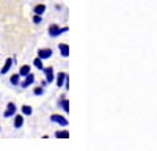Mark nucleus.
<instances>
[{
    "mask_svg": "<svg viewBox=\"0 0 157 151\" xmlns=\"http://www.w3.org/2000/svg\"><path fill=\"white\" fill-rule=\"evenodd\" d=\"M64 32H68V27L60 29L57 24H52L50 27H49V36H50V38H57V36H60V35L64 33Z\"/></svg>",
    "mask_w": 157,
    "mask_h": 151,
    "instance_id": "obj_1",
    "label": "nucleus"
},
{
    "mask_svg": "<svg viewBox=\"0 0 157 151\" xmlns=\"http://www.w3.org/2000/svg\"><path fill=\"white\" fill-rule=\"evenodd\" d=\"M16 110H17V107H16L14 103H8V104H6V110L3 112V117H5V118L14 117V115H16Z\"/></svg>",
    "mask_w": 157,
    "mask_h": 151,
    "instance_id": "obj_2",
    "label": "nucleus"
},
{
    "mask_svg": "<svg viewBox=\"0 0 157 151\" xmlns=\"http://www.w3.org/2000/svg\"><path fill=\"white\" fill-rule=\"evenodd\" d=\"M24 126V115L19 113V115H14V128L16 129H21Z\"/></svg>",
    "mask_w": 157,
    "mask_h": 151,
    "instance_id": "obj_10",
    "label": "nucleus"
},
{
    "mask_svg": "<svg viewBox=\"0 0 157 151\" xmlns=\"http://www.w3.org/2000/svg\"><path fill=\"white\" fill-rule=\"evenodd\" d=\"M33 22H35V24H41V22H43L41 14H33Z\"/></svg>",
    "mask_w": 157,
    "mask_h": 151,
    "instance_id": "obj_19",
    "label": "nucleus"
},
{
    "mask_svg": "<svg viewBox=\"0 0 157 151\" xmlns=\"http://www.w3.org/2000/svg\"><path fill=\"white\" fill-rule=\"evenodd\" d=\"M58 106L63 109V112H66V113L69 112V101H68L66 98H61V99L58 101Z\"/></svg>",
    "mask_w": 157,
    "mask_h": 151,
    "instance_id": "obj_11",
    "label": "nucleus"
},
{
    "mask_svg": "<svg viewBox=\"0 0 157 151\" xmlns=\"http://www.w3.org/2000/svg\"><path fill=\"white\" fill-rule=\"evenodd\" d=\"M38 57L43 58V60H47L52 57V49H38Z\"/></svg>",
    "mask_w": 157,
    "mask_h": 151,
    "instance_id": "obj_7",
    "label": "nucleus"
},
{
    "mask_svg": "<svg viewBox=\"0 0 157 151\" xmlns=\"http://www.w3.org/2000/svg\"><path fill=\"white\" fill-rule=\"evenodd\" d=\"M30 72H32L30 65H22V66L19 68V74H21V77H25V76H29Z\"/></svg>",
    "mask_w": 157,
    "mask_h": 151,
    "instance_id": "obj_12",
    "label": "nucleus"
},
{
    "mask_svg": "<svg viewBox=\"0 0 157 151\" xmlns=\"http://www.w3.org/2000/svg\"><path fill=\"white\" fill-rule=\"evenodd\" d=\"M21 112H22V115H32L33 113V109H32V106H22V109H21Z\"/></svg>",
    "mask_w": 157,
    "mask_h": 151,
    "instance_id": "obj_16",
    "label": "nucleus"
},
{
    "mask_svg": "<svg viewBox=\"0 0 157 151\" xmlns=\"http://www.w3.org/2000/svg\"><path fill=\"white\" fill-rule=\"evenodd\" d=\"M55 137L57 138H68L69 137V132L68 131H57L55 132Z\"/></svg>",
    "mask_w": 157,
    "mask_h": 151,
    "instance_id": "obj_17",
    "label": "nucleus"
},
{
    "mask_svg": "<svg viewBox=\"0 0 157 151\" xmlns=\"http://www.w3.org/2000/svg\"><path fill=\"white\" fill-rule=\"evenodd\" d=\"M43 71H44V76H46V80H47L49 83H52V82H54V79H55L54 68H52V66H47V68H44Z\"/></svg>",
    "mask_w": 157,
    "mask_h": 151,
    "instance_id": "obj_5",
    "label": "nucleus"
},
{
    "mask_svg": "<svg viewBox=\"0 0 157 151\" xmlns=\"http://www.w3.org/2000/svg\"><path fill=\"white\" fill-rule=\"evenodd\" d=\"M33 11H35V14H44V13L47 11V8H46V5H43V3H39V5H35V8H33Z\"/></svg>",
    "mask_w": 157,
    "mask_h": 151,
    "instance_id": "obj_13",
    "label": "nucleus"
},
{
    "mask_svg": "<svg viewBox=\"0 0 157 151\" xmlns=\"http://www.w3.org/2000/svg\"><path fill=\"white\" fill-rule=\"evenodd\" d=\"M35 83V74H29V76H25V77H24V80L21 82V87L22 88H29V87H32Z\"/></svg>",
    "mask_w": 157,
    "mask_h": 151,
    "instance_id": "obj_4",
    "label": "nucleus"
},
{
    "mask_svg": "<svg viewBox=\"0 0 157 151\" xmlns=\"http://www.w3.org/2000/svg\"><path fill=\"white\" fill-rule=\"evenodd\" d=\"M58 49H60V54H61V57H69V46L66 44V43H61L60 46H58Z\"/></svg>",
    "mask_w": 157,
    "mask_h": 151,
    "instance_id": "obj_9",
    "label": "nucleus"
},
{
    "mask_svg": "<svg viewBox=\"0 0 157 151\" xmlns=\"http://www.w3.org/2000/svg\"><path fill=\"white\" fill-rule=\"evenodd\" d=\"M13 65H14V60H13V58H6V60H5L3 68L0 69V74H8V72H10V69L13 68Z\"/></svg>",
    "mask_w": 157,
    "mask_h": 151,
    "instance_id": "obj_6",
    "label": "nucleus"
},
{
    "mask_svg": "<svg viewBox=\"0 0 157 151\" xmlns=\"http://www.w3.org/2000/svg\"><path fill=\"white\" fill-rule=\"evenodd\" d=\"M44 93V87L41 85V87H35V90H33V95L35 96H41Z\"/></svg>",
    "mask_w": 157,
    "mask_h": 151,
    "instance_id": "obj_18",
    "label": "nucleus"
},
{
    "mask_svg": "<svg viewBox=\"0 0 157 151\" xmlns=\"http://www.w3.org/2000/svg\"><path fill=\"white\" fill-rule=\"evenodd\" d=\"M66 79H68V74L66 72H60V74H57V87H64V82H66Z\"/></svg>",
    "mask_w": 157,
    "mask_h": 151,
    "instance_id": "obj_8",
    "label": "nucleus"
},
{
    "mask_svg": "<svg viewBox=\"0 0 157 151\" xmlns=\"http://www.w3.org/2000/svg\"><path fill=\"white\" fill-rule=\"evenodd\" d=\"M33 65H35V68L36 69H44V65H43V58H39V57H36L35 60H33Z\"/></svg>",
    "mask_w": 157,
    "mask_h": 151,
    "instance_id": "obj_15",
    "label": "nucleus"
},
{
    "mask_svg": "<svg viewBox=\"0 0 157 151\" xmlns=\"http://www.w3.org/2000/svg\"><path fill=\"white\" fill-rule=\"evenodd\" d=\"M10 83L14 85V87L21 85V74H19V72H17V74H13L11 77H10Z\"/></svg>",
    "mask_w": 157,
    "mask_h": 151,
    "instance_id": "obj_14",
    "label": "nucleus"
},
{
    "mask_svg": "<svg viewBox=\"0 0 157 151\" xmlns=\"http://www.w3.org/2000/svg\"><path fill=\"white\" fill-rule=\"evenodd\" d=\"M0 129H2V128H0Z\"/></svg>",
    "mask_w": 157,
    "mask_h": 151,
    "instance_id": "obj_20",
    "label": "nucleus"
},
{
    "mask_svg": "<svg viewBox=\"0 0 157 151\" xmlns=\"http://www.w3.org/2000/svg\"><path fill=\"white\" fill-rule=\"evenodd\" d=\"M50 121H52V123H57V124H60V126H64V128L68 126V120L64 118V117H61V115H58V113H54V115L50 117Z\"/></svg>",
    "mask_w": 157,
    "mask_h": 151,
    "instance_id": "obj_3",
    "label": "nucleus"
}]
</instances>
